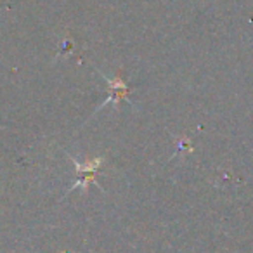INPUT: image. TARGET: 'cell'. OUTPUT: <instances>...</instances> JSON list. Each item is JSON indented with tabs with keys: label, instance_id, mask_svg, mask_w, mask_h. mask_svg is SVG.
<instances>
[{
	"label": "cell",
	"instance_id": "1",
	"mask_svg": "<svg viewBox=\"0 0 253 253\" xmlns=\"http://www.w3.org/2000/svg\"><path fill=\"white\" fill-rule=\"evenodd\" d=\"M70 158L75 165V170H77L78 180L70 187V189H68V193H71L73 189H78V187H82V189L87 193L88 187H90V184L95 182V173L99 172V169H101L102 163H104V156H95V158H90L84 163H80L78 160H75L73 156H70Z\"/></svg>",
	"mask_w": 253,
	"mask_h": 253
},
{
	"label": "cell",
	"instance_id": "2",
	"mask_svg": "<svg viewBox=\"0 0 253 253\" xmlns=\"http://www.w3.org/2000/svg\"><path fill=\"white\" fill-rule=\"evenodd\" d=\"M101 77L104 78L106 84H108V99L102 102L101 108H104L109 102H111L115 108H120V102H122L123 99L126 101V99H128V92H130L128 90V85L122 80V71H118L115 78H106L102 73H101Z\"/></svg>",
	"mask_w": 253,
	"mask_h": 253
}]
</instances>
